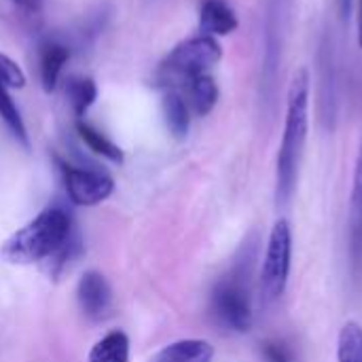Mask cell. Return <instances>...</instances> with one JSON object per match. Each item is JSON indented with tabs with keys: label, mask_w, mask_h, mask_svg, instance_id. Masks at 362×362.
<instances>
[{
	"label": "cell",
	"mask_w": 362,
	"mask_h": 362,
	"mask_svg": "<svg viewBox=\"0 0 362 362\" xmlns=\"http://www.w3.org/2000/svg\"><path fill=\"white\" fill-rule=\"evenodd\" d=\"M74 244L72 216L62 206H49L2 244L0 257L15 265L47 263L57 272L72 257Z\"/></svg>",
	"instance_id": "1"
},
{
	"label": "cell",
	"mask_w": 362,
	"mask_h": 362,
	"mask_svg": "<svg viewBox=\"0 0 362 362\" xmlns=\"http://www.w3.org/2000/svg\"><path fill=\"white\" fill-rule=\"evenodd\" d=\"M310 127V74L301 68L288 87L286 100V119H284V134L282 144L278 151L276 163V199L278 204H288L295 193L299 165L308 140Z\"/></svg>",
	"instance_id": "2"
},
{
	"label": "cell",
	"mask_w": 362,
	"mask_h": 362,
	"mask_svg": "<svg viewBox=\"0 0 362 362\" xmlns=\"http://www.w3.org/2000/svg\"><path fill=\"white\" fill-rule=\"evenodd\" d=\"M212 316L218 325H223L229 331L246 333L252 327V301H250V288H248V274L244 276L240 269L231 276L223 278L214 288L210 297Z\"/></svg>",
	"instance_id": "3"
},
{
	"label": "cell",
	"mask_w": 362,
	"mask_h": 362,
	"mask_svg": "<svg viewBox=\"0 0 362 362\" xmlns=\"http://www.w3.org/2000/svg\"><path fill=\"white\" fill-rule=\"evenodd\" d=\"M291 257H293L291 227L286 221H278L272 229L263 267H261V278H259L261 301L265 305L278 301L284 295L291 276Z\"/></svg>",
	"instance_id": "4"
},
{
	"label": "cell",
	"mask_w": 362,
	"mask_h": 362,
	"mask_svg": "<svg viewBox=\"0 0 362 362\" xmlns=\"http://www.w3.org/2000/svg\"><path fill=\"white\" fill-rule=\"evenodd\" d=\"M221 57H223V47L218 45V40L212 36L199 34V36L178 42L170 51L163 68L170 74H176L189 81L197 74H206L212 66L221 62Z\"/></svg>",
	"instance_id": "5"
},
{
	"label": "cell",
	"mask_w": 362,
	"mask_h": 362,
	"mask_svg": "<svg viewBox=\"0 0 362 362\" xmlns=\"http://www.w3.org/2000/svg\"><path fill=\"white\" fill-rule=\"evenodd\" d=\"M64 178L66 193L72 204L76 206H95L104 199L110 197L115 191V182L108 174L98 172V170H85V168H74L66 161H57Z\"/></svg>",
	"instance_id": "6"
},
{
	"label": "cell",
	"mask_w": 362,
	"mask_h": 362,
	"mask_svg": "<svg viewBox=\"0 0 362 362\" xmlns=\"http://www.w3.org/2000/svg\"><path fill=\"white\" fill-rule=\"evenodd\" d=\"M81 312L89 320H104L112 310V291L100 272H85L76 286Z\"/></svg>",
	"instance_id": "7"
},
{
	"label": "cell",
	"mask_w": 362,
	"mask_h": 362,
	"mask_svg": "<svg viewBox=\"0 0 362 362\" xmlns=\"http://www.w3.org/2000/svg\"><path fill=\"white\" fill-rule=\"evenodd\" d=\"M240 25L235 11L227 0H204L199 8V32L204 36H227Z\"/></svg>",
	"instance_id": "8"
},
{
	"label": "cell",
	"mask_w": 362,
	"mask_h": 362,
	"mask_svg": "<svg viewBox=\"0 0 362 362\" xmlns=\"http://www.w3.org/2000/svg\"><path fill=\"white\" fill-rule=\"evenodd\" d=\"M38 55H40V83L42 89L51 93L57 87L62 68L70 59V49L59 40H45L40 45Z\"/></svg>",
	"instance_id": "9"
},
{
	"label": "cell",
	"mask_w": 362,
	"mask_h": 362,
	"mask_svg": "<svg viewBox=\"0 0 362 362\" xmlns=\"http://www.w3.org/2000/svg\"><path fill=\"white\" fill-rule=\"evenodd\" d=\"M214 348L204 339H180L157 352L151 362H212Z\"/></svg>",
	"instance_id": "10"
},
{
	"label": "cell",
	"mask_w": 362,
	"mask_h": 362,
	"mask_svg": "<svg viewBox=\"0 0 362 362\" xmlns=\"http://www.w3.org/2000/svg\"><path fill=\"white\" fill-rule=\"evenodd\" d=\"M163 117H165V125L170 129V134L176 140L187 138L189 127H191V112H189V104L187 100L178 93V91H168L163 95Z\"/></svg>",
	"instance_id": "11"
},
{
	"label": "cell",
	"mask_w": 362,
	"mask_h": 362,
	"mask_svg": "<svg viewBox=\"0 0 362 362\" xmlns=\"http://www.w3.org/2000/svg\"><path fill=\"white\" fill-rule=\"evenodd\" d=\"M189 87V100L191 106L195 110V115L206 117L214 110L216 102H218V85L216 81L206 72V74H197L193 78L187 81Z\"/></svg>",
	"instance_id": "12"
},
{
	"label": "cell",
	"mask_w": 362,
	"mask_h": 362,
	"mask_svg": "<svg viewBox=\"0 0 362 362\" xmlns=\"http://www.w3.org/2000/svg\"><path fill=\"white\" fill-rule=\"evenodd\" d=\"M89 362H129V339L123 331L102 337L89 352Z\"/></svg>",
	"instance_id": "13"
},
{
	"label": "cell",
	"mask_w": 362,
	"mask_h": 362,
	"mask_svg": "<svg viewBox=\"0 0 362 362\" xmlns=\"http://www.w3.org/2000/svg\"><path fill=\"white\" fill-rule=\"evenodd\" d=\"M352 257L354 263L362 261V142L354 168V185H352Z\"/></svg>",
	"instance_id": "14"
},
{
	"label": "cell",
	"mask_w": 362,
	"mask_h": 362,
	"mask_svg": "<svg viewBox=\"0 0 362 362\" xmlns=\"http://www.w3.org/2000/svg\"><path fill=\"white\" fill-rule=\"evenodd\" d=\"M66 95L74 108V115L81 119L89 108L91 104L95 102L98 98V87L91 78H85V76H72L68 78L66 83Z\"/></svg>",
	"instance_id": "15"
},
{
	"label": "cell",
	"mask_w": 362,
	"mask_h": 362,
	"mask_svg": "<svg viewBox=\"0 0 362 362\" xmlns=\"http://www.w3.org/2000/svg\"><path fill=\"white\" fill-rule=\"evenodd\" d=\"M76 132H78L81 140H83L93 153H98V155H102V157H106V159H110V161H115V163H121V161H123V151H121L112 140H108L102 132H98L95 127H91L89 123L78 121V123H76Z\"/></svg>",
	"instance_id": "16"
},
{
	"label": "cell",
	"mask_w": 362,
	"mask_h": 362,
	"mask_svg": "<svg viewBox=\"0 0 362 362\" xmlns=\"http://www.w3.org/2000/svg\"><path fill=\"white\" fill-rule=\"evenodd\" d=\"M0 119L4 121V125L8 127V132L13 134V138H15L19 144H23V146L30 144V140H28V129H25V123H23V119H21V112H19L17 104L13 102L8 89H6L2 83H0Z\"/></svg>",
	"instance_id": "17"
},
{
	"label": "cell",
	"mask_w": 362,
	"mask_h": 362,
	"mask_svg": "<svg viewBox=\"0 0 362 362\" xmlns=\"http://www.w3.org/2000/svg\"><path fill=\"white\" fill-rule=\"evenodd\" d=\"M337 361L362 362V327L358 322H346L337 341Z\"/></svg>",
	"instance_id": "18"
},
{
	"label": "cell",
	"mask_w": 362,
	"mask_h": 362,
	"mask_svg": "<svg viewBox=\"0 0 362 362\" xmlns=\"http://www.w3.org/2000/svg\"><path fill=\"white\" fill-rule=\"evenodd\" d=\"M0 83L6 89H21L25 85V74L19 68L17 62H13L8 55L0 53Z\"/></svg>",
	"instance_id": "19"
},
{
	"label": "cell",
	"mask_w": 362,
	"mask_h": 362,
	"mask_svg": "<svg viewBox=\"0 0 362 362\" xmlns=\"http://www.w3.org/2000/svg\"><path fill=\"white\" fill-rule=\"evenodd\" d=\"M261 356L265 362H295L293 350L280 341V339H269L261 346Z\"/></svg>",
	"instance_id": "20"
},
{
	"label": "cell",
	"mask_w": 362,
	"mask_h": 362,
	"mask_svg": "<svg viewBox=\"0 0 362 362\" xmlns=\"http://www.w3.org/2000/svg\"><path fill=\"white\" fill-rule=\"evenodd\" d=\"M352 4H354V0H337V8H339L341 19H348L352 15Z\"/></svg>",
	"instance_id": "21"
},
{
	"label": "cell",
	"mask_w": 362,
	"mask_h": 362,
	"mask_svg": "<svg viewBox=\"0 0 362 362\" xmlns=\"http://www.w3.org/2000/svg\"><path fill=\"white\" fill-rule=\"evenodd\" d=\"M21 8H25V11H30V13H36V11H40V4H42V0H15Z\"/></svg>",
	"instance_id": "22"
},
{
	"label": "cell",
	"mask_w": 362,
	"mask_h": 362,
	"mask_svg": "<svg viewBox=\"0 0 362 362\" xmlns=\"http://www.w3.org/2000/svg\"><path fill=\"white\" fill-rule=\"evenodd\" d=\"M358 45L362 47V0H358Z\"/></svg>",
	"instance_id": "23"
}]
</instances>
